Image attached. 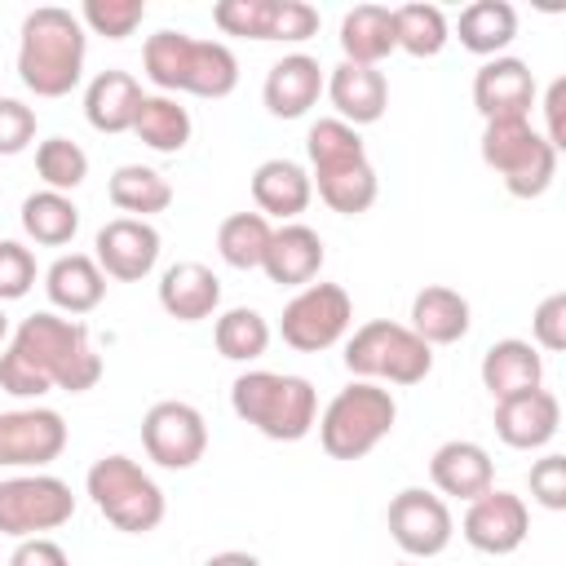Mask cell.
I'll return each mask as SVG.
<instances>
[{
    "instance_id": "obj_11",
    "label": "cell",
    "mask_w": 566,
    "mask_h": 566,
    "mask_svg": "<svg viewBox=\"0 0 566 566\" xmlns=\"http://www.w3.org/2000/svg\"><path fill=\"white\" fill-rule=\"evenodd\" d=\"M142 447L159 469H195L208 451V424L199 407L164 398L142 416Z\"/></svg>"
},
{
    "instance_id": "obj_10",
    "label": "cell",
    "mask_w": 566,
    "mask_h": 566,
    "mask_svg": "<svg viewBox=\"0 0 566 566\" xmlns=\"http://www.w3.org/2000/svg\"><path fill=\"white\" fill-rule=\"evenodd\" d=\"M354 323V301L340 283H305L279 318V336L283 345L301 349V354H318L332 349Z\"/></svg>"
},
{
    "instance_id": "obj_38",
    "label": "cell",
    "mask_w": 566,
    "mask_h": 566,
    "mask_svg": "<svg viewBox=\"0 0 566 566\" xmlns=\"http://www.w3.org/2000/svg\"><path fill=\"white\" fill-rule=\"evenodd\" d=\"M35 172H40L44 190L66 195V190L84 186V177H88V155H84V146L71 142V137H44V142L35 146Z\"/></svg>"
},
{
    "instance_id": "obj_7",
    "label": "cell",
    "mask_w": 566,
    "mask_h": 566,
    "mask_svg": "<svg viewBox=\"0 0 566 566\" xmlns=\"http://www.w3.org/2000/svg\"><path fill=\"white\" fill-rule=\"evenodd\" d=\"M482 164L513 199H539L557 177V150L531 119H491L482 128Z\"/></svg>"
},
{
    "instance_id": "obj_3",
    "label": "cell",
    "mask_w": 566,
    "mask_h": 566,
    "mask_svg": "<svg viewBox=\"0 0 566 566\" xmlns=\"http://www.w3.org/2000/svg\"><path fill=\"white\" fill-rule=\"evenodd\" d=\"M9 345L49 380V389L84 394L102 380V354L93 349L88 327L80 318H62L53 310H40V314L18 323Z\"/></svg>"
},
{
    "instance_id": "obj_20",
    "label": "cell",
    "mask_w": 566,
    "mask_h": 566,
    "mask_svg": "<svg viewBox=\"0 0 566 566\" xmlns=\"http://www.w3.org/2000/svg\"><path fill=\"white\" fill-rule=\"evenodd\" d=\"M323 84H327V75L318 66V57H310V53H283L270 66V75H265L261 97H265V111L274 119H301L318 102Z\"/></svg>"
},
{
    "instance_id": "obj_44",
    "label": "cell",
    "mask_w": 566,
    "mask_h": 566,
    "mask_svg": "<svg viewBox=\"0 0 566 566\" xmlns=\"http://www.w3.org/2000/svg\"><path fill=\"white\" fill-rule=\"evenodd\" d=\"M35 142V111L18 97H0V155H22Z\"/></svg>"
},
{
    "instance_id": "obj_42",
    "label": "cell",
    "mask_w": 566,
    "mask_h": 566,
    "mask_svg": "<svg viewBox=\"0 0 566 566\" xmlns=\"http://www.w3.org/2000/svg\"><path fill=\"white\" fill-rule=\"evenodd\" d=\"M531 345L548 349V354L566 349V292H553V296H544L535 305V314H531Z\"/></svg>"
},
{
    "instance_id": "obj_24",
    "label": "cell",
    "mask_w": 566,
    "mask_h": 566,
    "mask_svg": "<svg viewBox=\"0 0 566 566\" xmlns=\"http://www.w3.org/2000/svg\"><path fill=\"white\" fill-rule=\"evenodd\" d=\"M482 385L495 402L504 398H517L526 389H539L544 385V358L531 340H517V336H504L495 340L486 354H482Z\"/></svg>"
},
{
    "instance_id": "obj_2",
    "label": "cell",
    "mask_w": 566,
    "mask_h": 566,
    "mask_svg": "<svg viewBox=\"0 0 566 566\" xmlns=\"http://www.w3.org/2000/svg\"><path fill=\"white\" fill-rule=\"evenodd\" d=\"M146 80L159 93H190V97H230L239 84V57L221 40H195L190 31H155L142 49Z\"/></svg>"
},
{
    "instance_id": "obj_14",
    "label": "cell",
    "mask_w": 566,
    "mask_h": 566,
    "mask_svg": "<svg viewBox=\"0 0 566 566\" xmlns=\"http://www.w3.org/2000/svg\"><path fill=\"white\" fill-rule=\"evenodd\" d=\"M526 531H531V509L522 495L513 491H482L478 500H469L464 509V522H460V535L478 548V553H491V557H509L526 544Z\"/></svg>"
},
{
    "instance_id": "obj_9",
    "label": "cell",
    "mask_w": 566,
    "mask_h": 566,
    "mask_svg": "<svg viewBox=\"0 0 566 566\" xmlns=\"http://www.w3.org/2000/svg\"><path fill=\"white\" fill-rule=\"evenodd\" d=\"M75 513V495L53 473H18L0 482V535L31 539L44 531L66 526Z\"/></svg>"
},
{
    "instance_id": "obj_39",
    "label": "cell",
    "mask_w": 566,
    "mask_h": 566,
    "mask_svg": "<svg viewBox=\"0 0 566 566\" xmlns=\"http://www.w3.org/2000/svg\"><path fill=\"white\" fill-rule=\"evenodd\" d=\"M212 22H217L226 35L274 40L279 0H217V4H212Z\"/></svg>"
},
{
    "instance_id": "obj_30",
    "label": "cell",
    "mask_w": 566,
    "mask_h": 566,
    "mask_svg": "<svg viewBox=\"0 0 566 566\" xmlns=\"http://www.w3.org/2000/svg\"><path fill=\"white\" fill-rule=\"evenodd\" d=\"M133 133H137L142 146H150V150H159V155H177V150H186V142H190V133H195V119H190V111H186L177 97H168V93H146L142 106H137Z\"/></svg>"
},
{
    "instance_id": "obj_51",
    "label": "cell",
    "mask_w": 566,
    "mask_h": 566,
    "mask_svg": "<svg viewBox=\"0 0 566 566\" xmlns=\"http://www.w3.org/2000/svg\"><path fill=\"white\" fill-rule=\"evenodd\" d=\"M394 566H416V562H394Z\"/></svg>"
},
{
    "instance_id": "obj_50",
    "label": "cell",
    "mask_w": 566,
    "mask_h": 566,
    "mask_svg": "<svg viewBox=\"0 0 566 566\" xmlns=\"http://www.w3.org/2000/svg\"><path fill=\"white\" fill-rule=\"evenodd\" d=\"M9 336V318H4V310H0V340Z\"/></svg>"
},
{
    "instance_id": "obj_46",
    "label": "cell",
    "mask_w": 566,
    "mask_h": 566,
    "mask_svg": "<svg viewBox=\"0 0 566 566\" xmlns=\"http://www.w3.org/2000/svg\"><path fill=\"white\" fill-rule=\"evenodd\" d=\"M318 31V9L305 0H279V22H274V40L283 44H301Z\"/></svg>"
},
{
    "instance_id": "obj_33",
    "label": "cell",
    "mask_w": 566,
    "mask_h": 566,
    "mask_svg": "<svg viewBox=\"0 0 566 566\" xmlns=\"http://www.w3.org/2000/svg\"><path fill=\"white\" fill-rule=\"evenodd\" d=\"M22 230L31 243H44V248H62L75 239L80 230V208L71 195H57V190H35L22 199Z\"/></svg>"
},
{
    "instance_id": "obj_28",
    "label": "cell",
    "mask_w": 566,
    "mask_h": 566,
    "mask_svg": "<svg viewBox=\"0 0 566 566\" xmlns=\"http://www.w3.org/2000/svg\"><path fill=\"white\" fill-rule=\"evenodd\" d=\"M142 84L128 71H102L84 88V115L97 133H133L137 106H142Z\"/></svg>"
},
{
    "instance_id": "obj_43",
    "label": "cell",
    "mask_w": 566,
    "mask_h": 566,
    "mask_svg": "<svg viewBox=\"0 0 566 566\" xmlns=\"http://www.w3.org/2000/svg\"><path fill=\"white\" fill-rule=\"evenodd\" d=\"M531 495H535V504H544L553 513L566 509V455L548 451L531 464Z\"/></svg>"
},
{
    "instance_id": "obj_31",
    "label": "cell",
    "mask_w": 566,
    "mask_h": 566,
    "mask_svg": "<svg viewBox=\"0 0 566 566\" xmlns=\"http://www.w3.org/2000/svg\"><path fill=\"white\" fill-rule=\"evenodd\" d=\"M310 181L318 186V199L340 212V217H358L376 203L380 195V181H376V168L371 159H354V164H340V168H323V172H310Z\"/></svg>"
},
{
    "instance_id": "obj_40",
    "label": "cell",
    "mask_w": 566,
    "mask_h": 566,
    "mask_svg": "<svg viewBox=\"0 0 566 566\" xmlns=\"http://www.w3.org/2000/svg\"><path fill=\"white\" fill-rule=\"evenodd\" d=\"M146 18V4L142 0H84L80 9V22L106 40H128Z\"/></svg>"
},
{
    "instance_id": "obj_25",
    "label": "cell",
    "mask_w": 566,
    "mask_h": 566,
    "mask_svg": "<svg viewBox=\"0 0 566 566\" xmlns=\"http://www.w3.org/2000/svg\"><path fill=\"white\" fill-rule=\"evenodd\" d=\"M469 323H473L469 301H464L455 287H447V283H429V287L416 292V301H411V323H407V327L433 349V345H455V340H464V336H469Z\"/></svg>"
},
{
    "instance_id": "obj_22",
    "label": "cell",
    "mask_w": 566,
    "mask_h": 566,
    "mask_svg": "<svg viewBox=\"0 0 566 566\" xmlns=\"http://www.w3.org/2000/svg\"><path fill=\"white\" fill-rule=\"evenodd\" d=\"M159 305L177 323H203L221 305V279L203 261H177L159 274Z\"/></svg>"
},
{
    "instance_id": "obj_21",
    "label": "cell",
    "mask_w": 566,
    "mask_h": 566,
    "mask_svg": "<svg viewBox=\"0 0 566 566\" xmlns=\"http://www.w3.org/2000/svg\"><path fill=\"white\" fill-rule=\"evenodd\" d=\"M323 261H327V252H323L318 230H310V226H301V221H287V226H279V230L270 234V248H265L261 270H265V279L279 283V287H305V283L318 279Z\"/></svg>"
},
{
    "instance_id": "obj_5",
    "label": "cell",
    "mask_w": 566,
    "mask_h": 566,
    "mask_svg": "<svg viewBox=\"0 0 566 566\" xmlns=\"http://www.w3.org/2000/svg\"><path fill=\"white\" fill-rule=\"evenodd\" d=\"M394 420H398L394 394L380 389L376 380H354L323 407L318 442L332 460H363L394 433Z\"/></svg>"
},
{
    "instance_id": "obj_15",
    "label": "cell",
    "mask_w": 566,
    "mask_h": 566,
    "mask_svg": "<svg viewBox=\"0 0 566 566\" xmlns=\"http://www.w3.org/2000/svg\"><path fill=\"white\" fill-rule=\"evenodd\" d=\"M93 261L106 279H119V283H137L155 270L159 261V230L150 221H137V217H115L97 230L93 239Z\"/></svg>"
},
{
    "instance_id": "obj_48",
    "label": "cell",
    "mask_w": 566,
    "mask_h": 566,
    "mask_svg": "<svg viewBox=\"0 0 566 566\" xmlns=\"http://www.w3.org/2000/svg\"><path fill=\"white\" fill-rule=\"evenodd\" d=\"M553 150H562L566 146V80L557 75L553 84H548V93H544V133H539Z\"/></svg>"
},
{
    "instance_id": "obj_32",
    "label": "cell",
    "mask_w": 566,
    "mask_h": 566,
    "mask_svg": "<svg viewBox=\"0 0 566 566\" xmlns=\"http://www.w3.org/2000/svg\"><path fill=\"white\" fill-rule=\"evenodd\" d=\"M106 195H111V203L119 212H128L137 221H146L155 212H168V203H172L168 177L155 172V168H146V164H119L111 172V181H106Z\"/></svg>"
},
{
    "instance_id": "obj_47",
    "label": "cell",
    "mask_w": 566,
    "mask_h": 566,
    "mask_svg": "<svg viewBox=\"0 0 566 566\" xmlns=\"http://www.w3.org/2000/svg\"><path fill=\"white\" fill-rule=\"evenodd\" d=\"M9 566H71V557H66V548H62L57 539L31 535V539H18Z\"/></svg>"
},
{
    "instance_id": "obj_45",
    "label": "cell",
    "mask_w": 566,
    "mask_h": 566,
    "mask_svg": "<svg viewBox=\"0 0 566 566\" xmlns=\"http://www.w3.org/2000/svg\"><path fill=\"white\" fill-rule=\"evenodd\" d=\"M0 389L13 394V398H40V394H49V380L9 345V349L0 354Z\"/></svg>"
},
{
    "instance_id": "obj_27",
    "label": "cell",
    "mask_w": 566,
    "mask_h": 566,
    "mask_svg": "<svg viewBox=\"0 0 566 566\" xmlns=\"http://www.w3.org/2000/svg\"><path fill=\"white\" fill-rule=\"evenodd\" d=\"M340 62L354 66H380L398 44H394V9L385 4H354L340 18Z\"/></svg>"
},
{
    "instance_id": "obj_12",
    "label": "cell",
    "mask_w": 566,
    "mask_h": 566,
    "mask_svg": "<svg viewBox=\"0 0 566 566\" xmlns=\"http://www.w3.org/2000/svg\"><path fill=\"white\" fill-rule=\"evenodd\" d=\"M389 535L394 544L407 553V557H438L451 535H455V522H451V509L442 495L424 491V486H402L394 500H389Z\"/></svg>"
},
{
    "instance_id": "obj_35",
    "label": "cell",
    "mask_w": 566,
    "mask_h": 566,
    "mask_svg": "<svg viewBox=\"0 0 566 566\" xmlns=\"http://www.w3.org/2000/svg\"><path fill=\"white\" fill-rule=\"evenodd\" d=\"M451 40L447 13L438 4H398L394 9V44L411 57H438Z\"/></svg>"
},
{
    "instance_id": "obj_41",
    "label": "cell",
    "mask_w": 566,
    "mask_h": 566,
    "mask_svg": "<svg viewBox=\"0 0 566 566\" xmlns=\"http://www.w3.org/2000/svg\"><path fill=\"white\" fill-rule=\"evenodd\" d=\"M35 287V256L18 239H0V301H22Z\"/></svg>"
},
{
    "instance_id": "obj_19",
    "label": "cell",
    "mask_w": 566,
    "mask_h": 566,
    "mask_svg": "<svg viewBox=\"0 0 566 566\" xmlns=\"http://www.w3.org/2000/svg\"><path fill=\"white\" fill-rule=\"evenodd\" d=\"M327 97L336 106V119H345L349 128L376 124L389 106V80L380 66H354V62H336L327 75Z\"/></svg>"
},
{
    "instance_id": "obj_13",
    "label": "cell",
    "mask_w": 566,
    "mask_h": 566,
    "mask_svg": "<svg viewBox=\"0 0 566 566\" xmlns=\"http://www.w3.org/2000/svg\"><path fill=\"white\" fill-rule=\"evenodd\" d=\"M66 451V420L53 407L0 411V469H44Z\"/></svg>"
},
{
    "instance_id": "obj_26",
    "label": "cell",
    "mask_w": 566,
    "mask_h": 566,
    "mask_svg": "<svg viewBox=\"0 0 566 566\" xmlns=\"http://www.w3.org/2000/svg\"><path fill=\"white\" fill-rule=\"evenodd\" d=\"M44 292H49L53 310H62V314H88L106 296V274L97 270L93 256L66 252V256H57L44 270Z\"/></svg>"
},
{
    "instance_id": "obj_18",
    "label": "cell",
    "mask_w": 566,
    "mask_h": 566,
    "mask_svg": "<svg viewBox=\"0 0 566 566\" xmlns=\"http://www.w3.org/2000/svg\"><path fill=\"white\" fill-rule=\"evenodd\" d=\"M429 478L438 486V495H451V500H478L482 491L495 486V464L486 455L482 442H469V438H451L442 442L433 455H429Z\"/></svg>"
},
{
    "instance_id": "obj_1",
    "label": "cell",
    "mask_w": 566,
    "mask_h": 566,
    "mask_svg": "<svg viewBox=\"0 0 566 566\" xmlns=\"http://www.w3.org/2000/svg\"><path fill=\"white\" fill-rule=\"evenodd\" d=\"M88 35L80 13L62 4H40L22 18L18 31V80L35 97H66L84 75Z\"/></svg>"
},
{
    "instance_id": "obj_34",
    "label": "cell",
    "mask_w": 566,
    "mask_h": 566,
    "mask_svg": "<svg viewBox=\"0 0 566 566\" xmlns=\"http://www.w3.org/2000/svg\"><path fill=\"white\" fill-rule=\"evenodd\" d=\"M212 340H217V354L230 358V363H252L270 349V323L261 310L252 305H234L226 314H217L212 323Z\"/></svg>"
},
{
    "instance_id": "obj_8",
    "label": "cell",
    "mask_w": 566,
    "mask_h": 566,
    "mask_svg": "<svg viewBox=\"0 0 566 566\" xmlns=\"http://www.w3.org/2000/svg\"><path fill=\"white\" fill-rule=\"evenodd\" d=\"M345 367L358 380H389V385H420L433 371V349L394 318H371L354 327L345 340Z\"/></svg>"
},
{
    "instance_id": "obj_37",
    "label": "cell",
    "mask_w": 566,
    "mask_h": 566,
    "mask_svg": "<svg viewBox=\"0 0 566 566\" xmlns=\"http://www.w3.org/2000/svg\"><path fill=\"white\" fill-rule=\"evenodd\" d=\"M305 155H310V172H323V168H340V164L367 159V146H363L358 128H349L345 119H336V115H332V119L310 124Z\"/></svg>"
},
{
    "instance_id": "obj_36",
    "label": "cell",
    "mask_w": 566,
    "mask_h": 566,
    "mask_svg": "<svg viewBox=\"0 0 566 566\" xmlns=\"http://www.w3.org/2000/svg\"><path fill=\"white\" fill-rule=\"evenodd\" d=\"M270 234H274V226L261 212H230L217 226V252L234 270H261L265 248H270Z\"/></svg>"
},
{
    "instance_id": "obj_16",
    "label": "cell",
    "mask_w": 566,
    "mask_h": 566,
    "mask_svg": "<svg viewBox=\"0 0 566 566\" xmlns=\"http://www.w3.org/2000/svg\"><path fill=\"white\" fill-rule=\"evenodd\" d=\"M473 106L478 115L491 119H531L535 106V75L522 57H486L473 75Z\"/></svg>"
},
{
    "instance_id": "obj_4",
    "label": "cell",
    "mask_w": 566,
    "mask_h": 566,
    "mask_svg": "<svg viewBox=\"0 0 566 566\" xmlns=\"http://www.w3.org/2000/svg\"><path fill=\"white\" fill-rule=\"evenodd\" d=\"M230 407L270 442H301L318 424V394L292 371H243L230 385Z\"/></svg>"
},
{
    "instance_id": "obj_6",
    "label": "cell",
    "mask_w": 566,
    "mask_h": 566,
    "mask_svg": "<svg viewBox=\"0 0 566 566\" xmlns=\"http://www.w3.org/2000/svg\"><path fill=\"white\" fill-rule=\"evenodd\" d=\"M84 486H88L97 513L115 531H124V535H146L168 513V500H164L159 482L137 460H128V455H102V460H93Z\"/></svg>"
},
{
    "instance_id": "obj_29",
    "label": "cell",
    "mask_w": 566,
    "mask_h": 566,
    "mask_svg": "<svg viewBox=\"0 0 566 566\" xmlns=\"http://www.w3.org/2000/svg\"><path fill=\"white\" fill-rule=\"evenodd\" d=\"M517 35V9L509 0H473L460 9L455 40L478 57H500Z\"/></svg>"
},
{
    "instance_id": "obj_17",
    "label": "cell",
    "mask_w": 566,
    "mask_h": 566,
    "mask_svg": "<svg viewBox=\"0 0 566 566\" xmlns=\"http://www.w3.org/2000/svg\"><path fill=\"white\" fill-rule=\"evenodd\" d=\"M557 424H562V402L544 385L539 389H526L517 398L495 402V433L513 451H539V447H548L557 438Z\"/></svg>"
},
{
    "instance_id": "obj_49",
    "label": "cell",
    "mask_w": 566,
    "mask_h": 566,
    "mask_svg": "<svg viewBox=\"0 0 566 566\" xmlns=\"http://www.w3.org/2000/svg\"><path fill=\"white\" fill-rule=\"evenodd\" d=\"M203 566H261L256 553H243V548H226V553H212Z\"/></svg>"
},
{
    "instance_id": "obj_23",
    "label": "cell",
    "mask_w": 566,
    "mask_h": 566,
    "mask_svg": "<svg viewBox=\"0 0 566 566\" xmlns=\"http://www.w3.org/2000/svg\"><path fill=\"white\" fill-rule=\"evenodd\" d=\"M310 199H314V181H310V168H301L296 159H265V164H256V172H252V203H256V212L270 221V217H279V221H292V217H301L305 208H310Z\"/></svg>"
}]
</instances>
